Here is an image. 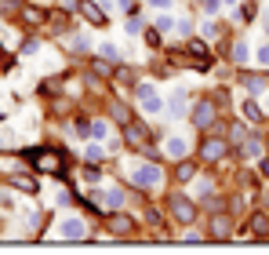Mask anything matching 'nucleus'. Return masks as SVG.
I'll return each mask as SVG.
<instances>
[{
	"label": "nucleus",
	"instance_id": "nucleus-30",
	"mask_svg": "<svg viewBox=\"0 0 269 255\" xmlns=\"http://www.w3.org/2000/svg\"><path fill=\"white\" fill-rule=\"evenodd\" d=\"M76 135H84V139H87V135H91V124L84 121V117H80V121H76Z\"/></svg>",
	"mask_w": 269,
	"mask_h": 255
},
{
	"label": "nucleus",
	"instance_id": "nucleus-19",
	"mask_svg": "<svg viewBox=\"0 0 269 255\" xmlns=\"http://www.w3.org/2000/svg\"><path fill=\"white\" fill-rule=\"evenodd\" d=\"M244 157H247V160L262 157V142H258V139H247V146H244Z\"/></svg>",
	"mask_w": 269,
	"mask_h": 255
},
{
	"label": "nucleus",
	"instance_id": "nucleus-26",
	"mask_svg": "<svg viewBox=\"0 0 269 255\" xmlns=\"http://www.w3.org/2000/svg\"><path fill=\"white\" fill-rule=\"evenodd\" d=\"M26 19H29V22H33V26H40V22L47 19V15H44L40 8H26Z\"/></svg>",
	"mask_w": 269,
	"mask_h": 255
},
{
	"label": "nucleus",
	"instance_id": "nucleus-12",
	"mask_svg": "<svg viewBox=\"0 0 269 255\" xmlns=\"http://www.w3.org/2000/svg\"><path fill=\"white\" fill-rule=\"evenodd\" d=\"M80 15H84L91 26H106V11L95 4V0H80Z\"/></svg>",
	"mask_w": 269,
	"mask_h": 255
},
{
	"label": "nucleus",
	"instance_id": "nucleus-21",
	"mask_svg": "<svg viewBox=\"0 0 269 255\" xmlns=\"http://www.w3.org/2000/svg\"><path fill=\"white\" fill-rule=\"evenodd\" d=\"M109 113H113L120 124H128V121H131V113H128V106H124V102H113V110H109Z\"/></svg>",
	"mask_w": 269,
	"mask_h": 255
},
{
	"label": "nucleus",
	"instance_id": "nucleus-32",
	"mask_svg": "<svg viewBox=\"0 0 269 255\" xmlns=\"http://www.w3.org/2000/svg\"><path fill=\"white\" fill-rule=\"evenodd\" d=\"M258 172H262V179H269V157H262V160H258Z\"/></svg>",
	"mask_w": 269,
	"mask_h": 255
},
{
	"label": "nucleus",
	"instance_id": "nucleus-22",
	"mask_svg": "<svg viewBox=\"0 0 269 255\" xmlns=\"http://www.w3.org/2000/svg\"><path fill=\"white\" fill-rule=\"evenodd\" d=\"M99 55H102V58H109V62H117V58H120L117 44H99Z\"/></svg>",
	"mask_w": 269,
	"mask_h": 255
},
{
	"label": "nucleus",
	"instance_id": "nucleus-24",
	"mask_svg": "<svg viewBox=\"0 0 269 255\" xmlns=\"http://www.w3.org/2000/svg\"><path fill=\"white\" fill-rule=\"evenodd\" d=\"M47 19H51V29H58V33H62V29H69V26H66V15H62V11H51Z\"/></svg>",
	"mask_w": 269,
	"mask_h": 255
},
{
	"label": "nucleus",
	"instance_id": "nucleus-1",
	"mask_svg": "<svg viewBox=\"0 0 269 255\" xmlns=\"http://www.w3.org/2000/svg\"><path fill=\"white\" fill-rule=\"evenodd\" d=\"M167 208H171V215H175L182 226H189V222L197 219V204H193V197H186V193H171Z\"/></svg>",
	"mask_w": 269,
	"mask_h": 255
},
{
	"label": "nucleus",
	"instance_id": "nucleus-15",
	"mask_svg": "<svg viewBox=\"0 0 269 255\" xmlns=\"http://www.w3.org/2000/svg\"><path fill=\"white\" fill-rule=\"evenodd\" d=\"M167 157H175V160H182L186 157V139H182V135H171V139H167Z\"/></svg>",
	"mask_w": 269,
	"mask_h": 255
},
{
	"label": "nucleus",
	"instance_id": "nucleus-11",
	"mask_svg": "<svg viewBox=\"0 0 269 255\" xmlns=\"http://www.w3.org/2000/svg\"><path fill=\"white\" fill-rule=\"evenodd\" d=\"M138 102H142V110H146V113H160L164 110V102L156 99V92H153L149 84H138Z\"/></svg>",
	"mask_w": 269,
	"mask_h": 255
},
{
	"label": "nucleus",
	"instance_id": "nucleus-4",
	"mask_svg": "<svg viewBox=\"0 0 269 255\" xmlns=\"http://www.w3.org/2000/svg\"><path fill=\"white\" fill-rule=\"evenodd\" d=\"M29 160H33L37 172H62V153H55V149H33L29 153Z\"/></svg>",
	"mask_w": 269,
	"mask_h": 255
},
{
	"label": "nucleus",
	"instance_id": "nucleus-3",
	"mask_svg": "<svg viewBox=\"0 0 269 255\" xmlns=\"http://www.w3.org/2000/svg\"><path fill=\"white\" fill-rule=\"evenodd\" d=\"M131 183L138 190H153L156 183H160V168H156V164H135L131 168Z\"/></svg>",
	"mask_w": 269,
	"mask_h": 255
},
{
	"label": "nucleus",
	"instance_id": "nucleus-10",
	"mask_svg": "<svg viewBox=\"0 0 269 255\" xmlns=\"http://www.w3.org/2000/svg\"><path fill=\"white\" fill-rule=\"evenodd\" d=\"M229 233H233L229 212H215V219H211V237H215V241H229Z\"/></svg>",
	"mask_w": 269,
	"mask_h": 255
},
{
	"label": "nucleus",
	"instance_id": "nucleus-27",
	"mask_svg": "<svg viewBox=\"0 0 269 255\" xmlns=\"http://www.w3.org/2000/svg\"><path fill=\"white\" fill-rule=\"evenodd\" d=\"M84 179H87V183H99V179H102V172L95 168V164H87V168H84Z\"/></svg>",
	"mask_w": 269,
	"mask_h": 255
},
{
	"label": "nucleus",
	"instance_id": "nucleus-36",
	"mask_svg": "<svg viewBox=\"0 0 269 255\" xmlns=\"http://www.w3.org/2000/svg\"><path fill=\"white\" fill-rule=\"evenodd\" d=\"M265 110H269V95H265Z\"/></svg>",
	"mask_w": 269,
	"mask_h": 255
},
{
	"label": "nucleus",
	"instance_id": "nucleus-20",
	"mask_svg": "<svg viewBox=\"0 0 269 255\" xmlns=\"http://www.w3.org/2000/svg\"><path fill=\"white\" fill-rule=\"evenodd\" d=\"M167 110H171V117H186V113H182V110H186V95H175V99L167 102Z\"/></svg>",
	"mask_w": 269,
	"mask_h": 255
},
{
	"label": "nucleus",
	"instance_id": "nucleus-6",
	"mask_svg": "<svg viewBox=\"0 0 269 255\" xmlns=\"http://www.w3.org/2000/svg\"><path fill=\"white\" fill-rule=\"evenodd\" d=\"M135 226H138V222H135L131 215L109 212V233H113V237H131V233H135Z\"/></svg>",
	"mask_w": 269,
	"mask_h": 255
},
{
	"label": "nucleus",
	"instance_id": "nucleus-31",
	"mask_svg": "<svg viewBox=\"0 0 269 255\" xmlns=\"http://www.w3.org/2000/svg\"><path fill=\"white\" fill-rule=\"evenodd\" d=\"M146 219L153 222V226H160V222H164V219H160V212H156V208H149V212H146Z\"/></svg>",
	"mask_w": 269,
	"mask_h": 255
},
{
	"label": "nucleus",
	"instance_id": "nucleus-16",
	"mask_svg": "<svg viewBox=\"0 0 269 255\" xmlns=\"http://www.w3.org/2000/svg\"><path fill=\"white\" fill-rule=\"evenodd\" d=\"M233 62H236V66H247V62H251V48H247L244 40L233 44Z\"/></svg>",
	"mask_w": 269,
	"mask_h": 255
},
{
	"label": "nucleus",
	"instance_id": "nucleus-33",
	"mask_svg": "<svg viewBox=\"0 0 269 255\" xmlns=\"http://www.w3.org/2000/svg\"><path fill=\"white\" fill-rule=\"evenodd\" d=\"M204 11H208V15H215V11H218V0H204Z\"/></svg>",
	"mask_w": 269,
	"mask_h": 255
},
{
	"label": "nucleus",
	"instance_id": "nucleus-35",
	"mask_svg": "<svg viewBox=\"0 0 269 255\" xmlns=\"http://www.w3.org/2000/svg\"><path fill=\"white\" fill-rule=\"evenodd\" d=\"M0 208H11V201H8V193H0Z\"/></svg>",
	"mask_w": 269,
	"mask_h": 255
},
{
	"label": "nucleus",
	"instance_id": "nucleus-18",
	"mask_svg": "<svg viewBox=\"0 0 269 255\" xmlns=\"http://www.w3.org/2000/svg\"><path fill=\"white\" fill-rule=\"evenodd\" d=\"M193 172H197L193 164L182 160V164H178V172H175V179H178V183H193Z\"/></svg>",
	"mask_w": 269,
	"mask_h": 255
},
{
	"label": "nucleus",
	"instance_id": "nucleus-25",
	"mask_svg": "<svg viewBox=\"0 0 269 255\" xmlns=\"http://www.w3.org/2000/svg\"><path fill=\"white\" fill-rule=\"evenodd\" d=\"M189 55H200L204 62H208V44H200V40H189Z\"/></svg>",
	"mask_w": 269,
	"mask_h": 255
},
{
	"label": "nucleus",
	"instance_id": "nucleus-28",
	"mask_svg": "<svg viewBox=\"0 0 269 255\" xmlns=\"http://www.w3.org/2000/svg\"><path fill=\"white\" fill-rule=\"evenodd\" d=\"M255 58H258V66H269V44H265V48H258V51H255Z\"/></svg>",
	"mask_w": 269,
	"mask_h": 255
},
{
	"label": "nucleus",
	"instance_id": "nucleus-7",
	"mask_svg": "<svg viewBox=\"0 0 269 255\" xmlns=\"http://www.w3.org/2000/svg\"><path fill=\"white\" fill-rule=\"evenodd\" d=\"M84 233H87V226H84V219H76V215L58 222V237H66V241H80Z\"/></svg>",
	"mask_w": 269,
	"mask_h": 255
},
{
	"label": "nucleus",
	"instance_id": "nucleus-9",
	"mask_svg": "<svg viewBox=\"0 0 269 255\" xmlns=\"http://www.w3.org/2000/svg\"><path fill=\"white\" fill-rule=\"evenodd\" d=\"M124 139H128V146L146 149V142H149V131H146V124H135V121H128V124H124Z\"/></svg>",
	"mask_w": 269,
	"mask_h": 255
},
{
	"label": "nucleus",
	"instance_id": "nucleus-34",
	"mask_svg": "<svg viewBox=\"0 0 269 255\" xmlns=\"http://www.w3.org/2000/svg\"><path fill=\"white\" fill-rule=\"evenodd\" d=\"M153 8H171V0H149Z\"/></svg>",
	"mask_w": 269,
	"mask_h": 255
},
{
	"label": "nucleus",
	"instance_id": "nucleus-8",
	"mask_svg": "<svg viewBox=\"0 0 269 255\" xmlns=\"http://www.w3.org/2000/svg\"><path fill=\"white\" fill-rule=\"evenodd\" d=\"M226 149H229L226 139H204V142H200V157H204V160H222Z\"/></svg>",
	"mask_w": 269,
	"mask_h": 255
},
{
	"label": "nucleus",
	"instance_id": "nucleus-13",
	"mask_svg": "<svg viewBox=\"0 0 269 255\" xmlns=\"http://www.w3.org/2000/svg\"><path fill=\"white\" fill-rule=\"evenodd\" d=\"M251 233L262 237V241L269 237V215H265V212H255V215H251Z\"/></svg>",
	"mask_w": 269,
	"mask_h": 255
},
{
	"label": "nucleus",
	"instance_id": "nucleus-23",
	"mask_svg": "<svg viewBox=\"0 0 269 255\" xmlns=\"http://www.w3.org/2000/svg\"><path fill=\"white\" fill-rule=\"evenodd\" d=\"M175 26H178V22L171 19V15H160V19H156V29H160V33H171Z\"/></svg>",
	"mask_w": 269,
	"mask_h": 255
},
{
	"label": "nucleus",
	"instance_id": "nucleus-5",
	"mask_svg": "<svg viewBox=\"0 0 269 255\" xmlns=\"http://www.w3.org/2000/svg\"><path fill=\"white\" fill-rule=\"evenodd\" d=\"M189 117H193V124H197V128H211V124H215V102H211V99H200V102H193Z\"/></svg>",
	"mask_w": 269,
	"mask_h": 255
},
{
	"label": "nucleus",
	"instance_id": "nucleus-29",
	"mask_svg": "<svg viewBox=\"0 0 269 255\" xmlns=\"http://www.w3.org/2000/svg\"><path fill=\"white\" fill-rule=\"evenodd\" d=\"M91 135H95V139H106V135H109V128H106V124L99 121V124H95V128H91Z\"/></svg>",
	"mask_w": 269,
	"mask_h": 255
},
{
	"label": "nucleus",
	"instance_id": "nucleus-2",
	"mask_svg": "<svg viewBox=\"0 0 269 255\" xmlns=\"http://www.w3.org/2000/svg\"><path fill=\"white\" fill-rule=\"evenodd\" d=\"M91 204L99 208V212H120V204H124V193L113 186V190H95L91 193Z\"/></svg>",
	"mask_w": 269,
	"mask_h": 255
},
{
	"label": "nucleus",
	"instance_id": "nucleus-14",
	"mask_svg": "<svg viewBox=\"0 0 269 255\" xmlns=\"http://www.w3.org/2000/svg\"><path fill=\"white\" fill-rule=\"evenodd\" d=\"M240 110H244V121H251V124H258L262 113H265V106H262V102H255V99H247Z\"/></svg>",
	"mask_w": 269,
	"mask_h": 255
},
{
	"label": "nucleus",
	"instance_id": "nucleus-17",
	"mask_svg": "<svg viewBox=\"0 0 269 255\" xmlns=\"http://www.w3.org/2000/svg\"><path fill=\"white\" fill-rule=\"evenodd\" d=\"M240 80L247 84V92H251V95H262V92H265V80H262V77H251V73H244Z\"/></svg>",
	"mask_w": 269,
	"mask_h": 255
}]
</instances>
